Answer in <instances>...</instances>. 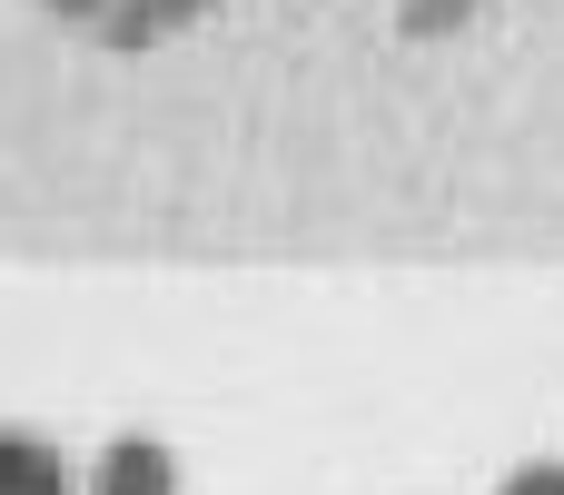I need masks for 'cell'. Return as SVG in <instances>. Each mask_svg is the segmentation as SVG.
<instances>
[{
	"label": "cell",
	"instance_id": "3",
	"mask_svg": "<svg viewBox=\"0 0 564 495\" xmlns=\"http://www.w3.org/2000/svg\"><path fill=\"white\" fill-rule=\"evenodd\" d=\"M496 495H564V466H555V456H535V466H516Z\"/></svg>",
	"mask_w": 564,
	"mask_h": 495
},
{
	"label": "cell",
	"instance_id": "2",
	"mask_svg": "<svg viewBox=\"0 0 564 495\" xmlns=\"http://www.w3.org/2000/svg\"><path fill=\"white\" fill-rule=\"evenodd\" d=\"M79 495H178V456H169L159 437H109V446L89 456Z\"/></svg>",
	"mask_w": 564,
	"mask_h": 495
},
{
	"label": "cell",
	"instance_id": "1",
	"mask_svg": "<svg viewBox=\"0 0 564 495\" xmlns=\"http://www.w3.org/2000/svg\"><path fill=\"white\" fill-rule=\"evenodd\" d=\"M79 456L40 427H0V495H79Z\"/></svg>",
	"mask_w": 564,
	"mask_h": 495
}]
</instances>
